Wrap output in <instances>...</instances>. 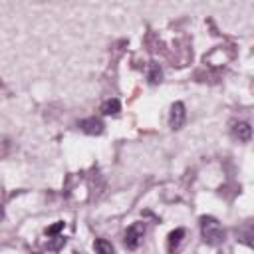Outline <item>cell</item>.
Returning a JSON list of instances; mask_svg holds the SVG:
<instances>
[{
    "label": "cell",
    "instance_id": "10",
    "mask_svg": "<svg viewBox=\"0 0 254 254\" xmlns=\"http://www.w3.org/2000/svg\"><path fill=\"white\" fill-rule=\"evenodd\" d=\"M62 230H64V222L60 220V222H56V224H52V226H48V228H46V234L54 238V236H58V234H60Z\"/></svg>",
    "mask_w": 254,
    "mask_h": 254
},
{
    "label": "cell",
    "instance_id": "11",
    "mask_svg": "<svg viewBox=\"0 0 254 254\" xmlns=\"http://www.w3.org/2000/svg\"><path fill=\"white\" fill-rule=\"evenodd\" d=\"M64 244H65V238H64V236H54V240L48 242V248H50V250H58V248H62Z\"/></svg>",
    "mask_w": 254,
    "mask_h": 254
},
{
    "label": "cell",
    "instance_id": "5",
    "mask_svg": "<svg viewBox=\"0 0 254 254\" xmlns=\"http://www.w3.org/2000/svg\"><path fill=\"white\" fill-rule=\"evenodd\" d=\"M232 135L238 139V141H250V137H252V127H250V123H246V121H238V123H234L232 125Z\"/></svg>",
    "mask_w": 254,
    "mask_h": 254
},
{
    "label": "cell",
    "instance_id": "6",
    "mask_svg": "<svg viewBox=\"0 0 254 254\" xmlns=\"http://www.w3.org/2000/svg\"><path fill=\"white\" fill-rule=\"evenodd\" d=\"M183 238H185V228H175V230L169 234V238H167V248H169V252L177 250L179 244L183 242Z\"/></svg>",
    "mask_w": 254,
    "mask_h": 254
},
{
    "label": "cell",
    "instance_id": "4",
    "mask_svg": "<svg viewBox=\"0 0 254 254\" xmlns=\"http://www.w3.org/2000/svg\"><path fill=\"white\" fill-rule=\"evenodd\" d=\"M103 121L97 119V117H87V119H81L79 121V129L87 135H101L103 133Z\"/></svg>",
    "mask_w": 254,
    "mask_h": 254
},
{
    "label": "cell",
    "instance_id": "1",
    "mask_svg": "<svg viewBox=\"0 0 254 254\" xmlns=\"http://www.w3.org/2000/svg\"><path fill=\"white\" fill-rule=\"evenodd\" d=\"M200 232L206 244L218 246L224 242V228L214 216H200Z\"/></svg>",
    "mask_w": 254,
    "mask_h": 254
},
{
    "label": "cell",
    "instance_id": "12",
    "mask_svg": "<svg viewBox=\"0 0 254 254\" xmlns=\"http://www.w3.org/2000/svg\"><path fill=\"white\" fill-rule=\"evenodd\" d=\"M32 254H36V252H32Z\"/></svg>",
    "mask_w": 254,
    "mask_h": 254
},
{
    "label": "cell",
    "instance_id": "2",
    "mask_svg": "<svg viewBox=\"0 0 254 254\" xmlns=\"http://www.w3.org/2000/svg\"><path fill=\"white\" fill-rule=\"evenodd\" d=\"M143 236H145V224H143V222H133V224L125 230L123 242H125V246H127L129 250H135V248H139V244L143 242Z\"/></svg>",
    "mask_w": 254,
    "mask_h": 254
},
{
    "label": "cell",
    "instance_id": "3",
    "mask_svg": "<svg viewBox=\"0 0 254 254\" xmlns=\"http://www.w3.org/2000/svg\"><path fill=\"white\" fill-rule=\"evenodd\" d=\"M185 117H187V111H185V103L183 101H175L171 105V113H169V125L171 129H181L183 123H185Z\"/></svg>",
    "mask_w": 254,
    "mask_h": 254
},
{
    "label": "cell",
    "instance_id": "7",
    "mask_svg": "<svg viewBox=\"0 0 254 254\" xmlns=\"http://www.w3.org/2000/svg\"><path fill=\"white\" fill-rule=\"evenodd\" d=\"M101 113L103 115H119V111H121V103H119V99H105L103 103H101Z\"/></svg>",
    "mask_w": 254,
    "mask_h": 254
},
{
    "label": "cell",
    "instance_id": "9",
    "mask_svg": "<svg viewBox=\"0 0 254 254\" xmlns=\"http://www.w3.org/2000/svg\"><path fill=\"white\" fill-rule=\"evenodd\" d=\"M147 79H149V83H151V85H157V83L163 79V71H161V67H159L157 64H151V65H149Z\"/></svg>",
    "mask_w": 254,
    "mask_h": 254
},
{
    "label": "cell",
    "instance_id": "8",
    "mask_svg": "<svg viewBox=\"0 0 254 254\" xmlns=\"http://www.w3.org/2000/svg\"><path fill=\"white\" fill-rule=\"evenodd\" d=\"M93 248H95L97 254H115L113 244H111L109 240H105V238H97V240L93 242Z\"/></svg>",
    "mask_w": 254,
    "mask_h": 254
}]
</instances>
